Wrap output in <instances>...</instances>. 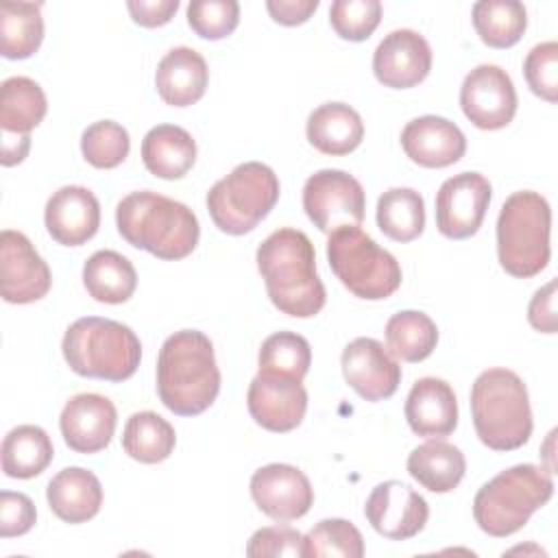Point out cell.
I'll list each match as a JSON object with an SVG mask.
<instances>
[{
    "mask_svg": "<svg viewBox=\"0 0 558 558\" xmlns=\"http://www.w3.org/2000/svg\"><path fill=\"white\" fill-rule=\"evenodd\" d=\"M257 270L272 305L294 318L316 316L327 299L312 240L292 227L272 231L257 248Z\"/></svg>",
    "mask_w": 558,
    "mask_h": 558,
    "instance_id": "obj_1",
    "label": "cell"
},
{
    "mask_svg": "<svg viewBox=\"0 0 558 558\" xmlns=\"http://www.w3.org/2000/svg\"><path fill=\"white\" fill-rule=\"evenodd\" d=\"M157 392L179 416L203 414L220 392V371L211 340L198 329L168 336L157 357Z\"/></svg>",
    "mask_w": 558,
    "mask_h": 558,
    "instance_id": "obj_2",
    "label": "cell"
},
{
    "mask_svg": "<svg viewBox=\"0 0 558 558\" xmlns=\"http://www.w3.org/2000/svg\"><path fill=\"white\" fill-rule=\"evenodd\" d=\"M116 225L131 246L166 262L187 257L201 238L198 218L187 205L150 190L126 194L116 207Z\"/></svg>",
    "mask_w": 558,
    "mask_h": 558,
    "instance_id": "obj_3",
    "label": "cell"
},
{
    "mask_svg": "<svg viewBox=\"0 0 558 558\" xmlns=\"http://www.w3.org/2000/svg\"><path fill=\"white\" fill-rule=\"evenodd\" d=\"M471 416L482 445L514 451L532 436V408L523 379L508 368L482 371L471 386Z\"/></svg>",
    "mask_w": 558,
    "mask_h": 558,
    "instance_id": "obj_4",
    "label": "cell"
},
{
    "mask_svg": "<svg viewBox=\"0 0 558 558\" xmlns=\"http://www.w3.org/2000/svg\"><path fill=\"white\" fill-rule=\"evenodd\" d=\"M68 366L81 375L105 381H124L135 375L142 344L135 331L113 318H76L61 342Z\"/></svg>",
    "mask_w": 558,
    "mask_h": 558,
    "instance_id": "obj_5",
    "label": "cell"
},
{
    "mask_svg": "<svg viewBox=\"0 0 558 558\" xmlns=\"http://www.w3.org/2000/svg\"><path fill=\"white\" fill-rule=\"evenodd\" d=\"M551 495V471L536 464H514L475 493L473 517L482 532L504 538L519 532Z\"/></svg>",
    "mask_w": 558,
    "mask_h": 558,
    "instance_id": "obj_6",
    "label": "cell"
},
{
    "mask_svg": "<svg viewBox=\"0 0 558 558\" xmlns=\"http://www.w3.org/2000/svg\"><path fill=\"white\" fill-rule=\"evenodd\" d=\"M551 207L545 196L532 190L512 192L497 218V257L501 268L517 277L538 275L551 255Z\"/></svg>",
    "mask_w": 558,
    "mask_h": 558,
    "instance_id": "obj_7",
    "label": "cell"
},
{
    "mask_svg": "<svg viewBox=\"0 0 558 558\" xmlns=\"http://www.w3.org/2000/svg\"><path fill=\"white\" fill-rule=\"evenodd\" d=\"M279 179L262 161H244L207 192V211L214 225L229 235L253 231L279 201Z\"/></svg>",
    "mask_w": 558,
    "mask_h": 558,
    "instance_id": "obj_8",
    "label": "cell"
},
{
    "mask_svg": "<svg viewBox=\"0 0 558 558\" xmlns=\"http://www.w3.org/2000/svg\"><path fill=\"white\" fill-rule=\"evenodd\" d=\"M327 262L338 281L357 299L381 301L401 286V266L360 227H340L329 233Z\"/></svg>",
    "mask_w": 558,
    "mask_h": 558,
    "instance_id": "obj_9",
    "label": "cell"
},
{
    "mask_svg": "<svg viewBox=\"0 0 558 558\" xmlns=\"http://www.w3.org/2000/svg\"><path fill=\"white\" fill-rule=\"evenodd\" d=\"M303 209L323 233L340 227H360L366 209L364 187L344 170H318L303 185Z\"/></svg>",
    "mask_w": 558,
    "mask_h": 558,
    "instance_id": "obj_10",
    "label": "cell"
},
{
    "mask_svg": "<svg viewBox=\"0 0 558 558\" xmlns=\"http://www.w3.org/2000/svg\"><path fill=\"white\" fill-rule=\"evenodd\" d=\"M517 89L506 70L495 63L473 68L460 87V107L469 122L482 131H497L517 113Z\"/></svg>",
    "mask_w": 558,
    "mask_h": 558,
    "instance_id": "obj_11",
    "label": "cell"
},
{
    "mask_svg": "<svg viewBox=\"0 0 558 558\" xmlns=\"http://www.w3.org/2000/svg\"><path fill=\"white\" fill-rule=\"evenodd\" d=\"M490 181L480 172H460L442 181L436 194V227L449 240L475 235L490 205Z\"/></svg>",
    "mask_w": 558,
    "mask_h": 558,
    "instance_id": "obj_12",
    "label": "cell"
},
{
    "mask_svg": "<svg viewBox=\"0 0 558 558\" xmlns=\"http://www.w3.org/2000/svg\"><path fill=\"white\" fill-rule=\"evenodd\" d=\"M52 275L33 242L13 229L0 233V292L7 303L26 305L44 299Z\"/></svg>",
    "mask_w": 558,
    "mask_h": 558,
    "instance_id": "obj_13",
    "label": "cell"
},
{
    "mask_svg": "<svg viewBox=\"0 0 558 558\" xmlns=\"http://www.w3.org/2000/svg\"><path fill=\"white\" fill-rule=\"evenodd\" d=\"M246 405L259 427L286 434L303 423L307 412V390L296 377L257 373L248 384Z\"/></svg>",
    "mask_w": 558,
    "mask_h": 558,
    "instance_id": "obj_14",
    "label": "cell"
},
{
    "mask_svg": "<svg viewBox=\"0 0 558 558\" xmlns=\"http://www.w3.org/2000/svg\"><path fill=\"white\" fill-rule=\"evenodd\" d=\"M364 517L379 536L408 541L425 527L429 506L412 486L399 480H388L371 490L364 504Z\"/></svg>",
    "mask_w": 558,
    "mask_h": 558,
    "instance_id": "obj_15",
    "label": "cell"
},
{
    "mask_svg": "<svg viewBox=\"0 0 558 558\" xmlns=\"http://www.w3.org/2000/svg\"><path fill=\"white\" fill-rule=\"evenodd\" d=\"M251 497L266 517L288 523L310 512L314 504V488L301 469L272 462L253 473Z\"/></svg>",
    "mask_w": 558,
    "mask_h": 558,
    "instance_id": "obj_16",
    "label": "cell"
},
{
    "mask_svg": "<svg viewBox=\"0 0 558 558\" xmlns=\"http://www.w3.org/2000/svg\"><path fill=\"white\" fill-rule=\"evenodd\" d=\"M344 381L366 401H381L397 392L401 366L375 338L351 340L340 357Z\"/></svg>",
    "mask_w": 558,
    "mask_h": 558,
    "instance_id": "obj_17",
    "label": "cell"
},
{
    "mask_svg": "<svg viewBox=\"0 0 558 558\" xmlns=\"http://www.w3.org/2000/svg\"><path fill=\"white\" fill-rule=\"evenodd\" d=\"M432 70V48L412 28L388 33L373 52V74L390 89H410L427 78Z\"/></svg>",
    "mask_w": 558,
    "mask_h": 558,
    "instance_id": "obj_18",
    "label": "cell"
},
{
    "mask_svg": "<svg viewBox=\"0 0 558 558\" xmlns=\"http://www.w3.org/2000/svg\"><path fill=\"white\" fill-rule=\"evenodd\" d=\"M118 423L116 405L96 392L74 395L61 410L59 427L65 445L76 453H98L109 447Z\"/></svg>",
    "mask_w": 558,
    "mask_h": 558,
    "instance_id": "obj_19",
    "label": "cell"
},
{
    "mask_svg": "<svg viewBox=\"0 0 558 558\" xmlns=\"http://www.w3.org/2000/svg\"><path fill=\"white\" fill-rule=\"evenodd\" d=\"M44 222L50 238L63 246H81L100 227V203L83 185H63L46 203Z\"/></svg>",
    "mask_w": 558,
    "mask_h": 558,
    "instance_id": "obj_20",
    "label": "cell"
},
{
    "mask_svg": "<svg viewBox=\"0 0 558 558\" xmlns=\"http://www.w3.org/2000/svg\"><path fill=\"white\" fill-rule=\"evenodd\" d=\"M401 146L421 168H447L464 157L466 137L442 116H421L403 126Z\"/></svg>",
    "mask_w": 558,
    "mask_h": 558,
    "instance_id": "obj_21",
    "label": "cell"
},
{
    "mask_svg": "<svg viewBox=\"0 0 558 558\" xmlns=\"http://www.w3.org/2000/svg\"><path fill=\"white\" fill-rule=\"evenodd\" d=\"M405 421L416 436L442 438L458 427V399L440 377H421L408 392Z\"/></svg>",
    "mask_w": 558,
    "mask_h": 558,
    "instance_id": "obj_22",
    "label": "cell"
},
{
    "mask_svg": "<svg viewBox=\"0 0 558 558\" xmlns=\"http://www.w3.org/2000/svg\"><path fill=\"white\" fill-rule=\"evenodd\" d=\"M209 70L201 52L187 46L168 50L157 63L155 87L170 107H190L198 102L207 89Z\"/></svg>",
    "mask_w": 558,
    "mask_h": 558,
    "instance_id": "obj_23",
    "label": "cell"
},
{
    "mask_svg": "<svg viewBox=\"0 0 558 558\" xmlns=\"http://www.w3.org/2000/svg\"><path fill=\"white\" fill-rule=\"evenodd\" d=\"M46 499L61 521L76 525L98 514L102 506V486L92 471L68 466L48 482Z\"/></svg>",
    "mask_w": 558,
    "mask_h": 558,
    "instance_id": "obj_24",
    "label": "cell"
},
{
    "mask_svg": "<svg viewBox=\"0 0 558 558\" xmlns=\"http://www.w3.org/2000/svg\"><path fill=\"white\" fill-rule=\"evenodd\" d=\"M305 133L310 144L323 155L342 157L362 144L364 122L351 105L325 102L310 113Z\"/></svg>",
    "mask_w": 558,
    "mask_h": 558,
    "instance_id": "obj_25",
    "label": "cell"
},
{
    "mask_svg": "<svg viewBox=\"0 0 558 558\" xmlns=\"http://www.w3.org/2000/svg\"><path fill=\"white\" fill-rule=\"evenodd\" d=\"M142 161L157 179H181L196 161V142L183 126L157 124L142 140Z\"/></svg>",
    "mask_w": 558,
    "mask_h": 558,
    "instance_id": "obj_26",
    "label": "cell"
},
{
    "mask_svg": "<svg viewBox=\"0 0 558 558\" xmlns=\"http://www.w3.org/2000/svg\"><path fill=\"white\" fill-rule=\"evenodd\" d=\"M466 471L464 453L440 438L427 440L412 449L408 456V473L423 488L432 493H449L453 490Z\"/></svg>",
    "mask_w": 558,
    "mask_h": 558,
    "instance_id": "obj_27",
    "label": "cell"
},
{
    "mask_svg": "<svg viewBox=\"0 0 558 558\" xmlns=\"http://www.w3.org/2000/svg\"><path fill=\"white\" fill-rule=\"evenodd\" d=\"M83 286L98 303H126L137 288L135 266L118 251H96L83 266Z\"/></svg>",
    "mask_w": 558,
    "mask_h": 558,
    "instance_id": "obj_28",
    "label": "cell"
},
{
    "mask_svg": "<svg viewBox=\"0 0 558 558\" xmlns=\"http://www.w3.org/2000/svg\"><path fill=\"white\" fill-rule=\"evenodd\" d=\"M2 471L13 480H31L52 462L54 447L39 425H17L2 440Z\"/></svg>",
    "mask_w": 558,
    "mask_h": 558,
    "instance_id": "obj_29",
    "label": "cell"
},
{
    "mask_svg": "<svg viewBox=\"0 0 558 558\" xmlns=\"http://www.w3.org/2000/svg\"><path fill=\"white\" fill-rule=\"evenodd\" d=\"M48 100L39 83L28 76H11L0 87V126L2 133L31 135L46 118Z\"/></svg>",
    "mask_w": 558,
    "mask_h": 558,
    "instance_id": "obj_30",
    "label": "cell"
},
{
    "mask_svg": "<svg viewBox=\"0 0 558 558\" xmlns=\"http://www.w3.org/2000/svg\"><path fill=\"white\" fill-rule=\"evenodd\" d=\"M44 41V17L39 2L0 4V52L4 59H28Z\"/></svg>",
    "mask_w": 558,
    "mask_h": 558,
    "instance_id": "obj_31",
    "label": "cell"
},
{
    "mask_svg": "<svg viewBox=\"0 0 558 558\" xmlns=\"http://www.w3.org/2000/svg\"><path fill=\"white\" fill-rule=\"evenodd\" d=\"M177 445L174 427L157 412L144 410L129 416L122 432V449L142 464H157L170 458Z\"/></svg>",
    "mask_w": 558,
    "mask_h": 558,
    "instance_id": "obj_32",
    "label": "cell"
},
{
    "mask_svg": "<svg viewBox=\"0 0 558 558\" xmlns=\"http://www.w3.org/2000/svg\"><path fill=\"white\" fill-rule=\"evenodd\" d=\"M438 344L436 323L418 310H403L386 323V349L401 362H423Z\"/></svg>",
    "mask_w": 558,
    "mask_h": 558,
    "instance_id": "obj_33",
    "label": "cell"
},
{
    "mask_svg": "<svg viewBox=\"0 0 558 558\" xmlns=\"http://www.w3.org/2000/svg\"><path fill=\"white\" fill-rule=\"evenodd\" d=\"M377 227L395 242H412L425 229V201L412 187H390L377 201Z\"/></svg>",
    "mask_w": 558,
    "mask_h": 558,
    "instance_id": "obj_34",
    "label": "cell"
},
{
    "mask_svg": "<svg viewBox=\"0 0 558 558\" xmlns=\"http://www.w3.org/2000/svg\"><path fill=\"white\" fill-rule=\"evenodd\" d=\"M473 26L488 48L514 46L527 28V11L517 0H480L471 9Z\"/></svg>",
    "mask_w": 558,
    "mask_h": 558,
    "instance_id": "obj_35",
    "label": "cell"
},
{
    "mask_svg": "<svg viewBox=\"0 0 558 558\" xmlns=\"http://www.w3.org/2000/svg\"><path fill=\"white\" fill-rule=\"evenodd\" d=\"M257 364L259 373H279L303 381L312 364V347L301 333L275 331L262 342Z\"/></svg>",
    "mask_w": 558,
    "mask_h": 558,
    "instance_id": "obj_36",
    "label": "cell"
},
{
    "mask_svg": "<svg viewBox=\"0 0 558 558\" xmlns=\"http://www.w3.org/2000/svg\"><path fill=\"white\" fill-rule=\"evenodd\" d=\"M303 538H305V558H323V556L362 558L364 556L362 532L347 519H323Z\"/></svg>",
    "mask_w": 558,
    "mask_h": 558,
    "instance_id": "obj_37",
    "label": "cell"
},
{
    "mask_svg": "<svg viewBox=\"0 0 558 558\" xmlns=\"http://www.w3.org/2000/svg\"><path fill=\"white\" fill-rule=\"evenodd\" d=\"M131 150L129 131L113 120H98L81 135V153L87 163L100 170L120 166Z\"/></svg>",
    "mask_w": 558,
    "mask_h": 558,
    "instance_id": "obj_38",
    "label": "cell"
},
{
    "mask_svg": "<svg viewBox=\"0 0 558 558\" xmlns=\"http://www.w3.org/2000/svg\"><path fill=\"white\" fill-rule=\"evenodd\" d=\"M331 28L340 39L364 41L381 22L379 0H336L329 7Z\"/></svg>",
    "mask_w": 558,
    "mask_h": 558,
    "instance_id": "obj_39",
    "label": "cell"
},
{
    "mask_svg": "<svg viewBox=\"0 0 558 558\" xmlns=\"http://www.w3.org/2000/svg\"><path fill=\"white\" fill-rule=\"evenodd\" d=\"M240 22V4L235 0H192L187 4V24L203 39H225Z\"/></svg>",
    "mask_w": 558,
    "mask_h": 558,
    "instance_id": "obj_40",
    "label": "cell"
},
{
    "mask_svg": "<svg viewBox=\"0 0 558 558\" xmlns=\"http://www.w3.org/2000/svg\"><path fill=\"white\" fill-rule=\"evenodd\" d=\"M523 74L532 94L547 102H558V44H536L523 61Z\"/></svg>",
    "mask_w": 558,
    "mask_h": 558,
    "instance_id": "obj_41",
    "label": "cell"
},
{
    "mask_svg": "<svg viewBox=\"0 0 558 558\" xmlns=\"http://www.w3.org/2000/svg\"><path fill=\"white\" fill-rule=\"evenodd\" d=\"M246 556L251 558H279V556H305V538L299 530L288 525L259 527L246 545Z\"/></svg>",
    "mask_w": 558,
    "mask_h": 558,
    "instance_id": "obj_42",
    "label": "cell"
},
{
    "mask_svg": "<svg viewBox=\"0 0 558 558\" xmlns=\"http://www.w3.org/2000/svg\"><path fill=\"white\" fill-rule=\"evenodd\" d=\"M37 510L28 495L2 490L0 493V536H22L35 525Z\"/></svg>",
    "mask_w": 558,
    "mask_h": 558,
    "instance_id": "obj_43",
    "label": "cell"
},
{
    "mask_svg": "<svg viewBox=\"0 0 558 558\" xmlns=\"http://www.w3.org/2000/svg\"><path fill=\"white\" fill-rule=\"evenodd\" d=\"M527 320L541 333L558 331V314H556V279L547 281L538 288L527 305Z\"/></svg>",
    "mask_w": 558,
    "mask_h": 558,
    "instance_id": "obj_44",
    "label": "cell"
},
{
    "mask_svg": "<svg viewBox=\"0 0 558 558\" xmlns=\"http://www.w3.org/2000/svg\"><path fill=\"white\" fill-rule=\"evenodd\" d=\"M126 9L135 24L144 28H157L172 20L179 9V0H129Z\"/></svg>",
    "mask_w": 558,
    "mask_h": 558,
    "instance_id": "obj_45",
    "label": "cell"
},
{
    "mask_svg": "<svg viewBox=\"0 0 558 558\" xmlns=\"http://www.w3.org/2000/svg\"><path fill=\"white\" fill-rule=\"evenodd\" d=\"M318 4V0H268L266 9L277 24L299 26L312 17Z\"/></svg>",
    "mask_w": 558,
    "mask_h": 558,
    "instance_id": "obj_46",
    "label": "cell"
},
{
    "mask_svg": "<svg viewBox=\"0 0 558 558\" xmlns=\"http://www.w3.org/2000/svg\"><path fill=\"white\" fill-rule=\"evenodd\" d=\"M31 148V135H11V133H2V166H15L20 161L26 159Z\"/></svg>",
    "mask_w": 558,
    "mask_h": 558,
    "instance_id": "obj_47",
    "label": "cell"
}]
</instances>
